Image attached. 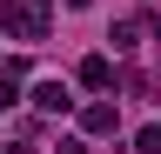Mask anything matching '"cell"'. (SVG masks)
<instances>
[{
    "label": "cell",
    "mask_w": 161,
    "mask_h": 154,
    "mask_svg": "<svg viewBox=\"0 0 161 154\" xmlns=\"http://www.w3.org/2000/svg\"><path fill=\"white\" fill-rule=\"evenodd\" d=\"M0 34H7V40H47V7H34V0H0Z\"/></svg>",
    "instance_id": "1"
},
{
    "label": "cell",
    "mask_w": 161,
    "mask_h": 154,
    "mask_svg": "<svg viewBox=\"0 0 161 154\" xmlns=\"http://www.w3.org/2000/svg\"><path fill=\"white\" fill-rule=\"evenodd\" d=\"M148 34H161V20H154V13H141V20H114V27H108V40H114V54H134Z\"/></svg>",
    "instance_id": "2"
},
{
    "label": "cell",
    "mask_w": 161,
    "mask_h": 154,
    "mask_svg": "<svg viewBox=\"0 0 161 154\" xmlns=\"http://www.w3.org/2000/svg\"><path fill=\"white\" fill-rule=\"evenodd\" d=\"M74 81L80 87H114V61H108V54H87V61L74 67Z\"/></svg>",
    "instance_id": "3"
},
{
    "label": "cell",
    "mask_w": 161,
    "mask_h": 154,
    "mask_svg": "<svg viewBox=\"0 0 161 154\" xmlns=\"http://www.w3.org/2000/svg\"><path fill=\"white\" fill-rule=\"evenodd\" d=\"M34 107H40V114H67V107H74L67 81H40V87H34Z\"/></svg>",
    "instance_id": "4"
},
{
    "label": "cell",
    "mask_w": 161,
    "mask_h": 154,
    "mask_svg": "<svg viewBox=\"0 0 161 154\" xmlns=\"http://www.w3.org/2000/svg\"><path fill=\"white\" fill-rule=\"evenodd\" d=\"M80 134H114V101H87L80 107Z\"/></svg>",
    "instance_id": "5"
},
{
    "label": "cell",
    "mask_w": 161,
    "mask_h": 154,
    "mask_svg": "<svg viewBox=\"0 0 161 154\" xmlns=\"http://www.w3.org/2000/svg\"><path fill=\"white\" fill-rule=\"evenodd\" d=\"M134 154H161V127H141L134 134Z\"/></svg>",
    "instance_id": "6"
},
{
    "label": "cell",
    "mask_w": 161,
    "mask_h": 154,
    "mask_svg": "<svg viewBox=\"0 0 161 154\" xmlns=\"http://www.w3.org/2000/svg\"><path fill=\"white\" fill-rule=\"evenodd\" d=\"M60 154H87V141H80V134H67V141H60Z\"/></svg>",
    "instance_id": "7"
},
{
    "label": "cell",
    "mask_w": 161,
    "mask_h": 154,
    "mask_svg": "<svg viewBox=\"0 0 161 154\" xmlns=\"http://www.w3.org/2000/svg\"><path fill=\"white\" fill-rule=\"evenodd\" d=\"M67 7H74V13H80V7H94V0H67Z\"/></svg>",
    "instance_id": "8"
}]
</instances>
